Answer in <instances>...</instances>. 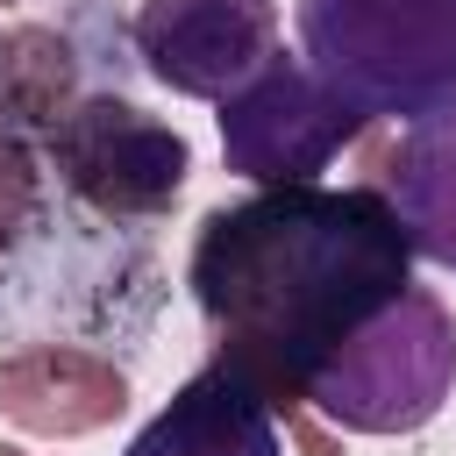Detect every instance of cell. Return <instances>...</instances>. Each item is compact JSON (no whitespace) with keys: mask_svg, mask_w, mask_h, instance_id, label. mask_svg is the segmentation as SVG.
I'll list each match as a JSON object with an SVG mask.
<instances>
[{"mask_svg":"<svg viewBox=\"0 0 456 456\" xmlns=\"http://www.w3.org/2000/svg\"><path fill=\"white\" fill-rule=\"evenodd\" d=\"M185 285L214 349L299 413L306 378L413 285V242L378 185H264L192 228Z\"/></svg>","mask_w":456,"mask_h":456,"instance_id":"1","label":"cell"},{"mask_svg":"<svg viewBox=\"0 0 456 456\" xmlns=\"http://www.w3.org/2000/svg\"><path fill=\"white\" fill-rule=\"evenodd\" d=\"M157 299H164V271L150 235L86 214L64 192L43 214V228L0 256V328L28 342H71L107 356V342L150 328Z\"/></svg>","mask_w":456,"mask_h":456,"instance_id":"2","label":"cell"},{"mask_svg":"<svg viewBox=\"0 0 456 456\" xmlns=\"http://www.w3.org/2000/svg\"><path fill=\"white\" fill-rule=\"evenodd\" d=\"M299 57L370 121L456 107V0H299Z\"/></svg>","mask_w":456,"mask_h":456,"instance_id":"3","label":"cell"},{"mask_svg":"<svg viewBox=\"0 0 456 456\" xmlns=\"http://www.w3.org/2000/svg\"><path fill=\"white\" fill-rule=\"evenodd\" d=\"M456 392V314L406 285L370 328H356L314 378L306 406L342 435H413Z\"/></svg>","mask_w":456,"mask_h":456,"instance_id":"4","label":"cell"},{"mask_svg":"<svg viewBox=\"0 0 456 456\" xmlns=\"http://www.w3.org/2000/svg\"><path fill=\"white\" fill-rule=\"evenodd\" d=\"M43 164L71 207L121 221V228H150L178 207V192L192 178V142L114 86V93L78 100L43 135Z\"/></svg>","mask_w":456,"mask_h":456,"instance_id":"5","label":"cell"},{"mask_svg":"<svg viewBox=\"0 0 456 456\" xmlns=\"http://www.w3.org/2000/svg\"><path fill=\"white\" fill-rule=\"evenodd\" d=\"M363 135H370V114H356L335 86L314 78L306 57H285V50L235 100H221V157L256 192L264 185H314Z\"/></svg>","mask_w":456,"mask_h":456,"instance_id":"6","label":"cell"},{"mask_svg":"<svg viewBox=\"0 0 456 456\" xmlns=\"http://www.w3.org/2000/svg\"><path fill=\"white\" fill-rule=\"evenodd\" d=\"M135 64L178 100H235L278 57L271 0H142L128 21Z\"/></svg>","mask_w":456,"mask_h":456,"instance_id":"7","label":"cell"},{"mask_svg":"<svg viewBox=\"0 0 456 456\" xmlns=\"http://www.w3.org/2000/svg\"><path fill=\"white\" fill-rule=\"evenodd\" d=\"M128 78L121 36L93 43L71 21H7L0 28V128L43 142L78 100L114 93Z\"/></svg>","mask_w":456,"mask_h":456,"instance_id":"8","label":"cell"},{"mask_svg":"<svg viewBox=\"0 0 456 456\" xmlns=\"http://www.w3.org/2000/svg\"><path fill=\"white\" fill-rule=\"evenodd\" d=\"M121 456H285V435H278V406L264 399V385L214 349L135 428Z\"/></svg>","mask_w":456,"mask_h":456,"instance_id":"9","label":"cell"},{"mask_svg":"<svg viewBox=\"0 0 456 456\" xmlns=\"http://www.w3.org/2000/svg\"><path fill=\"white\" fill-rule=\"evenodd\" d=\"M128 406V370L100 349L21 342L0 356V413L21 435H93Z\"/></svg>","mask_w":456,"mask_h":456,"instance_id":"10","label":"cell"},{"mask_svg":"<svg viewBox=\"0 0 456 456\" xmlns=\"http://www.w3.org/2000/svg\"><path fill=\"white\" fill-rule=\"evenodd\" d=\"M370 171H378V192L392 200L413 256L456 271V107L413 121L399 142H385L370 157Z\"/></svg>","mask_w":456,"mask_h":456,"instance_id":"11","label":"cell"},{"mask_svg":"<svg viewBox=\"0 0 456 456\" xmlns=\"http://www.w3.org/2000/svg\"><path fill=\"white\" fill-rule=\"evenodd\" d=\"M50 207H57V178H50V164H43V142L0 128V256L21 249V242L43 228Z\"/></svg>","mask_w":456,"mask_h":456,"instance_id":"12","label":"cell"},{"mask_svg":"<svg viewBox=\"0 0 456 456\" xmlns=\"http://www.w3.org/2000/svg\"><path fill=\"white\" fill-rule=\"evenodd\" d=\"M0 456H28V449H0Z\"/></svg>","mask_w":456,"mask_h":456,"instance_id":"13","label":"cell"},{"mask_svg":"<svg viewBox=\"0 0 456 456\" xmlns=\"http://www.w3.org/2000/svg\"><path fill=\"white\" fill-rule=\"evenodd\" d=\"M0 7H7V0H0Z\"/></svg>","mask_w":456,"mask_h":456,"instance_id":"14","label":"cell"}]
</instances>
